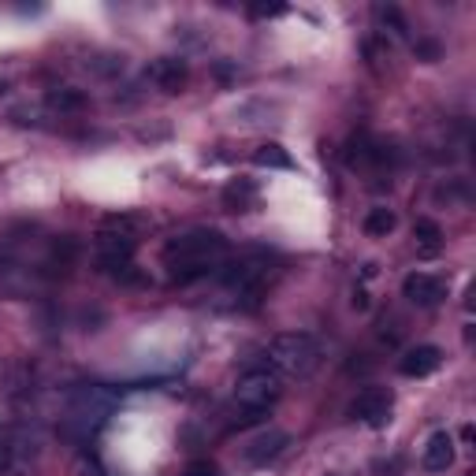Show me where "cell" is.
<instances>
[{
    "instance_id": "obj_1",
    "label": "cell",
    "mask_w": 476,
    "mask_h": 476,
    "mask_svg": "<svg viewBox=\"0 0 476 476\" xmlns=\"http://www.w3.org/2000/svg\"><path fill=\"white\" fill-rule=\"evenodd\" d=\"M227 257H231V243L216 227H190V231L168 238V246L161 250V264L168 268L172 283L205 280L209 272H220V264Z\"/></svg>"
},
{
    "instance_id": "obj_2",
    "label": "cell",
    "mask_w": 476,
    "mask_h": 476,
    "mask_svg": "<svg viewBox=\"0 0 476 476\" xmlns=\"http://www.w3.org/2000/svg\"><path fill=\"white\" fill-rule=\"evenodd\" d=\"M280 394H283V380L275 376L268 365H253L246 369L243 376H238L234 383V424L238 428H246V424H257L272 413V406L280 402Z\"/></svg>"
},
{
    "instance_id": "obj_3",
    "label": "cell",
    "mask_w": 476,
    "mask_h": 476,
    "mask_svg": "<svg viewBox=\"0 0 476 476\" xmlns=\"http://www.w3.org/2000/svg\"><path fill=\"white\" fill-rule=\"evenodd\" d=\"M264 365L280 380H309L321 365V342L309 332H283L268 342Z\"/></svg>"
},
{
    "instance_id": "obj_4",
    "label": "cell",
    "mask_w": 476,
    "mask_h": 476,
    "mask_svg": "<svg viewBox=\"0 0 476 476\" xmlns=\"http://www.w3.org/2000/svg\"><path fill=\"white\" fill-rule=\"evenodd\" d=\"M268 275H272V253H264V250H246V253L227 257L220 264V283L231 294L246 298L250 305L261 302V294L268 287Z\"/></svg>"
},
{
    "instance_id": "obj_5",
    "label": "cell",
    "mask_w": 476,
    "mask_h": 476,
    "mask_svg": "<svg viewBox=\"0 0 476 476\" xmlns=\"http://www.w3.org/2000/svg\"><path fill=\"white\" fill-rule=\"evenodd\" d=\"M138 227H142L138 216H108L104 220V227L94 238V250H97L101 268H108V272L131 268L134 250H138Z\"/></svg>"
},
{
    "instance_id": "obj_6",
    "label": "cell",
    "mask_w": 476,
    "mask_h": 476,
    "mask_svg": "<svg viewBox=\"0 0 476 476\" xmlns=\"http://www.w3.org/2000/svg\"><path fill=\"white\" fill-rule=\"evenodd\" d=\"M391 410H394V394H391L387 387H365V391L350 402V417L362 421V424H369V428H387Z\"/></svg>"
},
{
    "instance_id": "obj_7",
    "label": "cell",
    "mask_w": 476,
    "mask_h": 476,
    "mask_svg": "<svg viewBox=\"0 0 476 476\" xmlns=\"http://www.w3.org/2000/svg\"><path fill=\"white\" fill-rule=\"evenodd\" d=\"M291 447V435L283 431V428H264V431H257L253 440L246 443V451H243V461L250 465V469H264L268 461H275L283 451Z\"/></svg>"
},
{
    "instance_id": "obj_8",
    "label": "cell",
    "mask_w": 476,
    "mask_h": 476,
    "mask_svg": "<svg viewBox=\"0 0 476 476\" xmlns=\"http://www.w3.org/2000/svg\"><path fill=\"white\" fill-rule=\"evenodd\" d=\"M145 78L161 94H179L186 86V78H190V67H186L183 56H161V60H153L145 67Z\"/></svg>"
},
{
    "instance_id": "obj_9",
    "label": "cell",
    "mask_w": 476,
    "mask_h": 476,
    "mask_svg": "<svg viewBox=\"0 0 476 476\" xmlns=\"http://www.w3.org/2000/svg\"><path fill=\"white\" fill-rule=\"evenodd\" d=\"M402 294L421 305V309H431V305H440L447 298V283L440 280V275H428V272H410L406 280H402Z\"/></svg>"
},
{
    "instance_id": "obj_10",
    "label": "cell",
    "mask_w": 476,
    "mask_h": 476,
    "mask_svg": "<svg viewBox=\"0 0 476 476\" xmlns=\"http://www.w3.org/2000/svg\"><path fill=\"white\" fill-rule=\"evenodd\" d=\"M440 365H443V350L431 346V342H421V346H413V350L402 353L399 372H402L406 380H424V376H431V372H440Z\"/></svg>"
},
{
    "instance_id": "obj_11",
    "label": "cell",
    "mask_w": 476,
    "mask_h": 476,
    "mask_svg": "<svg viewBox=\"0 0 476 476\" xmlns=\"http://www.w3.org/2000/svg\"><path fill=\"white\" fill-rule=\"evenodd\" d=\"M421 465L428 472H447L454 465V435L451 431H431V440L424 443Z\"/></svg>"
},
{
    "instance_id": "obj_12",
    "label": "cell",
    "mask_w": 476,
    "mask_h": 476,
    "mask_svg": "<svg viewBox=\"0 0 476 476\" xmlns=\"http://www.w3.org/2000/svg\"><path fill=\"white\" fill-rule=\"evenodd\" d=\"M261 202V190L253 179H231L223 186V209L227 213H253Z\"/></svg>"
},
{
    "instance_id": "obj_13",
    "label": "cell",
    "mask_w": 476,
    "mask_h": 476,
    "mask_svg": "<svg viewBox=\"0 0 476 476\" xmlns=\"http://www.w3.org/2000/svg\"><path fill=\"white\" fill-rule=\"evenodd\" d=\"M413 246H417V257L431 261V257H440L443 253V227L435 223V220H417L413 223Z\"/></svg>"
},
{
    "instance_id": "obj_14",
    "label": "cell",
    "mask_w": 476,
    "mask_h": 476,
    "mask_svg": "<svg viewBox=\"0 0 476 476\" xmlns=\"http://www.w3.org/2000/svg\"><path fill=\"white\" fill-rule=\"evenodd\" d=\"M253 164L257 168H275V172H291L294 168V156L283 149V145H275V142H264V145H257L253 149Z\"/></svg>"
},
{
    "instance_id": "obj_15",
    "label": "cell",
    "mask_w": 476,
    "mask_h": 476,
    "mask_svg": "<svg viewBox=\"0 0 476 476\" xmlns=\"http://www.w3.org/2000/svg\"><path fill=\"white\" fill-rule=\"evenodd\" d=\"M394 223H399V220H394V213L391 209H383V205H376V209H369V216H365V234L369 238H387L391 231H394Z\"/></svg>"
},
{
    "instance_id": "obj_16",
    "label": "cell",
    "mask_w": 476,
    "mask_h": 476,
    "mask_svg": "<svg viewBox=\"0 0 476 476\" xmlns=\"http://www.w3.org/2000/svg\"><path fill=\"white\" fill-rule=\"evenodd\" d=\"M49 104L60 108V112H78V108H86V97L78 94V90H60V94L49 97Z\"/></svg>"
},
{
    "instance_id": "obj_17",
    "label": "cell",
    "mask_w": 476,
    "mask_h": 476,
    "mask_svg": "<svg viewBox=\"0 0 476 476\" xmlns=\"http://www.w3.org/2000/svg\"><path fill=\"white\" fill-rule=\"evenodd\" d=\"M183 476H220V465L216 461H209V458H197V461H190L186 465V472Z\"/></svg>"
},
{
    "instance_id": "obj_18",
    "label": "cell",
    "mask_w": 476,
    "mask_h": 476,
    "mask_svg": "<svg viewBox=\"0 0 476 476\" xmlns=\"http://www.w3.org/2000/svg\"><path fill=\"white\" fill-rule=\"evenodd\" d=\"M380 19H383V23H391V26H394V34H406V23H402V15L394 12V8H383V12H380Z\"/></svg>"
},
{
    "instance_id": "obj_19",
    "label": "cell",
    "mask_w": 476,
    "mask_h": 476,
    "mask_svg": "<svg viewBox=\"0 0 476 476\" xmlns=\"http://www.w3.org/2000/svg\"><path fill=\"white\" fill-rule=\"evenodd\" d=\"M250 12H253L257 19H272V15H283L287 8H283V5H257V8H250Z\"/></svg>"
},
{
    "instance_id": "obj_20",
    "label": "cell",
    "mask_w": 476,
    "mask_h": 476,
    "mask_svg": "<svg viewBox=\"0 0 476 476\" xmlns=\"http://www.w3.org/2000/svg\"><path fill=\"white\" fill-rule=\"evenodd\" d=\"M12 461H15V458H12V447H8L5 440H0V476H8V472H12Z\"/></svg>"
},
{
    "instance_id": "obj_21",
    "label": "cell",
    "mask_w": 476,
    "mask_h": 476,
    "mask_svg": "<svg viewBox=\"0 0 476 476\" xmlns=\"http://www.w3.org/2000/svg\"><path fill=\"white\" fill-rule=\"evenodd\" d=\"M417 53H421L424 60H435V56H440V45H435V42H421Z\"/></svg>"
}]
</instances>
